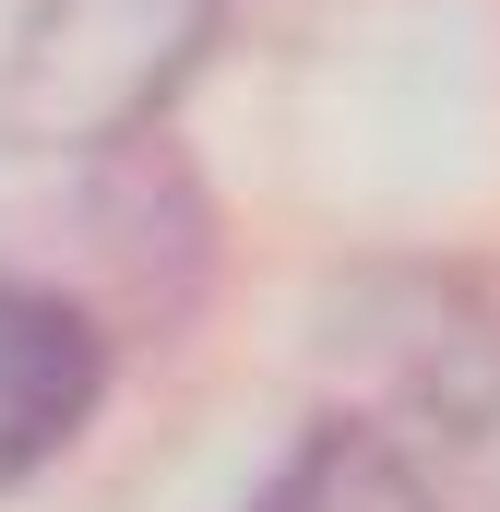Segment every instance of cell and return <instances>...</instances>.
<instances>
[{"label":"cell","mask_w":500,"mask_h":512,"mask_svg":"<svg viewBox=\"0 0 500 512\" xmlns=\"http://www.w3.org/2000/svg\"><path fill=\"white\" fill-rule=\"evenodd\" d=\"M358 370L370 429H393L453 501L500 512V286L477 274H405L358 298Z\"/></svg>","instance_id":"obj_2"},{"label":"cell","mask_w":500,"mask_h":512,"mask_svg":"<svg viewBox=\"0 0 500 512\" xmlns=\"http://www.w3.org/2000/svg\"><path fill=\"white\" fill-rule=\"evenodd\" d=\"M239 0H0V155H108L155 120Z\"/></svg>","instance_id":"obj_1"},{"label":"cell","mask_w":500,"mask_h":512,"mask_svg":"<svg viewBox=\"0 0 500 512\" xmlns=\"http://www.w3.org/2000/svg\"><path fill=\"white\" fill-rule=\"evenodd\" d=\"M96 382H108L96 322H84L72 298L24 286V274H0V489L36 477V465L96 417Z\"/></svg>","instance_id":"obj_3"},{"label":"cell","mask_w":500,"mask_h":512,"mask_svg":"<svg viewBox=\"0 0 500 512\" xmlns=\"http://www.w3.org/2000/svg\"><path fill=\"white\" fill-rule=\"evenodd\" d=\"M250 512H465L393 429H370V417H334L322 441H298L286 453V477L262 489Z\"/></svg>","instance_id":"obj_4"}]
</instances>
